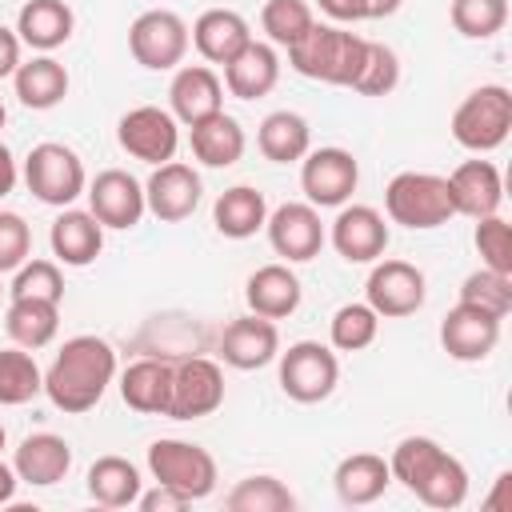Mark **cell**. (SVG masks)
<instances>
[{
	"instance_id": "obj_53",
	"label": "cell",
	"mask_w": 512,
	"mask_h": 512,
	"mask_svg": "<svg viewBox=\"0 0 512 512\" xmlns=\"http://www.w3.org/2000/svg\"><path fill=\"white\" fill-rule=\"evenodd\" d=\"M0 448H4V424H0Z\"/></svg>"
},
{
	"instance_id": "obj_9",
	"label": "cell",
	"mask_w": 512,
	"mask_h": 512,
	"mask_svg": "<svg viewBox=\"0 0 512 512\" xmlns=\"http://www.w3.org/2000/svg\"><path fill=\"white\" fill-rule=\"evenodd\" d=\"M188 24L168 12V8H148L132 20L128 28V52L140 68H152V72H168L184 60L188 52Z\"/></svg>"
},
{
	"instance_id": "obj_24",
	"label": "cell",
	"mask_w": 512,
	"mask_h": 512,
	"mask_svg": "<svg viewBox=\"0 0 512 512\" xmlns=\"http://www.w3.org/2000/svg\"><path fill=\"white\" fill-rule=\"evenodd\" d=\"M12 468L24 484L32 488H48V484H60L72 468V448L64 436L56 432H32L20 440L16 456H12Z\"/></svg>"
},
{
	"instance_id": "obj_29",
	"label": "cell",
	"mask_w": 512,
	"mask_h": 512,
	"mask_svg": "<svg viewBox=\"0 0 512 512\" xmlns=\"http://www.w3.org/2000/svg\"><path fill=\"white\" fill-rule=\"evenodd\" d=\"M264 220H268V200H264V192L252 188V184H232V188H224V192L216 196V204H212V224H216V232L228 236V240H248V236H256V232L264 228Z\"/></svg>"
},
{
	"instance_id": "obj_51",
	"label": "cell",
	"mask_w": 512,
	"mask_h": 512,
	"mask_svg": "<svg viewBox=\"0 0 512 512\" xmlns=\"http://www.w3.org/2000/svg\"><path fill=\"white\" fill-rule=\"evenodd\" d=\"M16 484H20L16 468L0 460V504H12V496H16Z\"/></svg>"
},
{
	"instance_id": "obj_39",
	"label": "cell",
	"mask_w": 512,
	"mask_h": 512,
	"mask_svg": "<svg viewBox=\"0 0 512 512\" xmlns=\"http://www.w3.org/2000/svg\"><path fill=\"white\" fill-rule=\"evenodd\" d=\"M312 24H316V16H312L308 0H268V4L260 8V28H264L268 40L280 44V48H292Z\"/></svg>"
},
{
	"instance_id": "obj_10",
	"label": "cell",
	"mask_w": 512,
	"mask_h": 512,
	"mask_svg": "<svg viewBox=\"0 0 512 512\" xmlns=\"http://www.w3.org/2000/svg\"><path fill=\"white\" fill-rule=\"evenodd\" d=\"M116 140L120 148L132 156V160H144V164H168L180 148V120L168 112V108H156V104H140V108H128L120 120H116Z\"/></svg>"
},
{
	"instance_id": "obj_23",
	"label": "cell",
	"mask_w": 512,
	"mask_h": 512,
	"mask_svg": "<svg viewBox=\"0 0 512 512\" xmlns=\"http://www.w3.org/2000/svg\"><path fill=\"white\" fill-rule=\"evenodd\" d=\"M48 244H52L56 264H68V268H88V264L100 256V248H104V224H100L92 212L64 208V212L52 220Z\"/></svg>"
},
{
	"instance_id": "obj_13",
	"label": "cell",
	"mask_w": 512,
	"mask_h": 512,
	"mask_svg": "<svg viewBox=\"0 0 512 512\" xmlns=\"http://www.w3.org/2000/svg\"><path fill=\"white\" fill-rule=\"evenodd\" d=\"M224 404V372L208 356H184L172 360V400L168 416L172 420H200L212 416Z\"/></svg>"
},
{
	"instance_id": "obj_36",
	"label": "cell",
	"mask_w": 512,
	"mask_h": 512,
	"mask_svg": "<svg viewBox=\"0 0 512 512\" xmlns=\"http://www.w3.org/2000/svg\"><path fill=\"white\" fill-rule=\"evenodd\" d=\"M44 392V372L36 368L28 348H0V408L28 404Z\"/></svg>"
},
{
	"instance_id": "obj_15",
	"label": "cell",
	"mask_w": 512,
	"mask_h": 512,
	"mask_svg": "<svg viewBox=\"0 0 512 512\" xmlns=\"http://www.w3.org/2000/svg\"><path fill=\"white\" fill-rule=\"evenodd\" d=\"M440 344L452 360L460 364H476V360H488L492 348L500 344V316L488 312V308H476V304H456L448 308V316L440 320Z\"/></svg>"
},
{
	"instance_id": "obj_3",
	"label": "cell",
	"mask_w": 512,
	"mask_h": 512,
	"mask_svg": "<svg viewBox=\"0 0 512 512\" xmlns=\"http://www.w3.org/2000/svg\"><path fill=\"white\" fill-rule=\"evenodd\" d=\"M364 48H368V40L340 24H312L288 48V64L308 80L352 88L360 76V64H364Z\"/></svg>"
},
{
	"instance_id": "obj_37",
	"label": "cell",
	"mask_w": 512,
	"mask_h": 512,
	"mask_svg": "<svg viewBox=\"0 0 512 512\" xmlns=\"http://www.w3.org/2000/svg\"><path fill=\"white\" fill-rule=\"evenodd\" d=\"M224 504H228V512H292L296 496L276 476H244L224 496Z\"/></svg>"
},
{
	"instance_id": "obj_31",
	"label": "cell",
	"mask_w": 512,
	"mask_h": 512,
	"mask_svg": "<svg viewBox=\"0 0 512 512\" xmlns=\"http://www.w3.org/2000/svg\"><path fill=\"white\" fill-rule=\"evenodd\" d=\"M76 28V16L64 0H28L16 16V36L20 44L36 48V52H52L60 44H68Z\"/></svg>"
},
{
	"instance_id": "obj_26",
	"label": "cell",
	"mask_w": 512,
	"mask_h": 512,
	"mask_svg": "<svg viewBox=\"0 0 512 512\" xmlns=\"http://www.w3.org/2000/svg\"><path fill=\"white\" fill-rule=\"evenodd\" d=\"M300 296H304L300 276H296L288 264H264V268H256V272L244 280V300H248V308H252L256 316H264V320H284V316H292V312L300 308Z\"/></svg>"
},
{
	"instance_id": "obj_2",
	"label": "cell",
	"mask_w": 512,
	"mask_h": 512,
	"mask_svg": "<svg viewBox=\"0 0 512 512\" xmlns=\"http://www.w3.org/2000/svg\"><path fill=\"white\" fill-rule=\"evenodd\" d=\"M388 472L428 508L452 512L468 500V468L448 448H440L432 436H404L392 448Z\"/></svg>"
},
{
	"instance_id": "obj_22",
	"label": "cell",
	"mask_w": 512,
	"mask_h": 512,
	"mask_svg": "<svg viewBox=\"0 0 512 512\" xmlns=\"http://www.w3.org/2000/svg\"><path fill=\"white\" fill-rule=\"evenodd\" d=\"M120 396L132 412L144 416H168V400H172V360L164 356H144L132 360L120 372Z\"/></svg>"
},
{
	"instance_id": "obj_28",
	"label": "cell",
	"mask_w": 512,
	"mask_h": 512,
	"mask_svg": "<svg viewBox=\"0 0 512 512\" xmlns=\"http://www.w3.org/2000/svg\"><path fill=\"white\" fill-rule=\"evenodd\" d=\"M188 140H192V156L204 164V168H232L240 156H244V128L236 116H228L224 108L188 124Z\"/></svg>"
},
{
	"instance_id": "obj_19",
	"label": "cell",
	"mask_w": 512,
	"mask_h": 512,
	"mask_svg": "<svg viewBox=\"0 0 512 512\" xmlns=\"http://www.w3.org/2000/svg\"><path fill=\"white\" fill-rule=\"evenodd\" d=\"M448 196L456 216H492L504 204V180L492 160H464L448 172Z\"/></svg>"
},
{
	"instance_id": "obj_6",
	"label": "cell",
	"mask_w": 512,
	"mask_h": 512,
	"mask_svg": "<svg viewBox=\"0 0 512 512\" xmlns=\"http://www.w3.org/2000/svg\"><path fill=\"white\" fill-rule=\"evenodd\" d=\"M148 472H152L156 484H168V488H176L192 500H204L216 488L212 452L192 444V440H176V436H164V440L148 444Z\"/></svg>"
},
{
	"instance_id": "obj_14",
	"label": "cell",
	"mask_w": 512,
	"mask_h": 512,
	"mask_svg": "<svg viewBox=\"0 0 512 512\" xmlns=\"http://www.w3.org/2000/svg\"><path fill=\"white\" fill-rule=\"evenodd\" d=\"M264 228H268L272 252L284 256L288 264H304V260L320 256V248H324V224H320V212L308 200L280 204L276 212H268Z\"/></svg>"
},
{
	"instance_id": "obj_48",
	"label": "cell",
	"mask_w": 512,
	"mask_h": 512,
	"mask_svg": "<svg viewBox=\"0 0 512 512\" xmlns=\"http://www.w3.org/2000/svg\"><path fill=\"white\" fill-rule=\"evenodd\" d=\"M16 68H20V36H16V28L0 24V80L12 76Z\"/></svg>"
},
{
	"instance_id": "obj_11",
	"label": "cell",
	"mask_w": 512,
	"mask_h": 512,
	"mask_svg": "<svg viewBox=\"0 0 512 512\" xmlns=\"http://www.w3.org/2000/svg\"><path fill=\"white\" fill-rule=\"evenodd\" d=\"M424 296H428V280L408 260H376L368 272V284H364V304L384 320L420 312Z\"/></svg>"
},
{
	"instance_id": "obj_46",
	"label": "cell",
	"mask_w": 512,
	"mask_h": 512,
	"mask_svg": "<svg viewBox=\"0 0 512 512\" xmlns=\"http://www.w3.org/2000/svg\"><path fill=\"white\" fill-rule=\"evenodd\" d=\"M136 504H140L144 512H184V508L192 504V496H184V492H176V488H168V484H156L152 492H140Z\"/></svg>"
},
{
	"instance_id": "obj_4",
	"label": "cell",
	"mask_w": 512,
	"mask_h": 512,
	"mask_svg": "<svg viewBox=\"0 0 512 512\" xmlns=\"http://www.w3.org/2000/svg\"><path fill=\"white\" fill-rule=\"evenodd\" d=\"M384 212L392 224H404L412 232L440 228L456 216L448 196V176L436 172H396L384 188Z\"/></svg>"
},
{
	"instance_id": "obj_40",
	"label": "cell",
	"mask_w": 512,
	"mask_h": 512,
	"mask_svg": "<svg viewBox=\"0 0 512 512\" xmlns=\"http://www.w3.org/2000/svg\"><path fill=\"white\" fill-rule=\"evenodd\" d=\"M376 332H380V316L368 304H344V308H336V316L328 324L336 352H364L376 340Z\"/></svg>"
},
{
	"instance_id": "obj_30",
	"label": "cell",
	"mask_w": 512,
	"mask_h": 512,
	"mask_svg": "<svg viewBox=\"0 0 512 512\" xmlns=\"http://www.w3.org/2000/svg\"><path fill=\"white\" fill-rule=\"evenodd\" d=\"M332 484H336V496L344 504L360 508V504H372V500H380L388 492L392 472H388V460L384 456H376V452H352V456H344L336 464Z\"/></svg>"
},
{
	"instance_id": "obj_45",
	"label": "cell",
	"mask_w": 512,
	"mask_h": 512,
	"mask_svg": "<svg viewBox=\"0 0 512 512\" xmlns=\"http://www.w3.org/2000/svg\"><path fill=\"white\" fill-rule=\"evenodd\" d=\"M32 252V228L20 212H0V272H16Z\"/></svg>"
},
{
	"instance_id": "obj_17",
	"label": "cell",
	"mask_w": 512,
	"mask_h": 512,
	"mask_svg": "<svg viewBox=\"0 0 512 512\" xmlns=\"http://www.w3.org/2000/svg\"><path fill=\"white\" fill-rule=\"evenodd\" d=\"M200 176L192 164H180V160H168V164H156L148 184H144V204L156 220L164 224H180L196 212L200 204Z\"/></svg>"
},
{
	"instance_id": "obj_32",
	"label": "cell",
	"mask_w": 512,
	"mask_h": 512,
	"mask_svg": "<svg viewBox=\"0 0 512 512\" xmlns=\"http://www.w3.org/2000/svg\"><path fill=\"white\" fill-rule=\"evenodd\" d=\"M12 84H16V96L24 108L48 112L68 96V68L52 56H32L28 64H20L12 72Z\"/></svg>"
},
{
	"instance_id": "obj_43",
	"label": "cell",
	"mask_w": 512,
	"mask_h": 512,
	"mask_svg": "<svg viewBox=\"0 0 512 512\" xmlns=\"http://www.w3.org/2000/svg\"><path fill=\"white\" fill-rule=\"evenodd\" d=\"M472 244H476V252H480V264H484V268L512 276V228H508V220H504L500 212H492V216H480V220H476Z\"/></svg>"
},
{
	"instance_id": "obj_27",
	"label": "cell",
	"mask_w": 512,
	"mask_h": 512,
	"mask_svg": "<svg viewBox=\"0 0 512 512\" xmlns=\"http://www.w3.org/2000/svg\"><path fill=\"white\" fill-rule=\"evenodd\" d=\"M188 36H192L196 52H200L208 64H228V60L252 40V28H248V20H244L240 12H232V8H208V12L196 16V24H192Z\"/></svg>"
},
{
	"instance_id": "obj_1",
	"label": "cell",
	"mask_w": 512,
	"mask_h": 512,
	"mask_svg": "<svg viewBox=\"0 0 512 512\" xmlns=\"http://www.w3.org/2000/svg\"><path fill=\"white\" fill-rule=\"evenodd\" d=\"M116 376V348L104 336H72L64 340V348L56 352V360L44 372V396L68 412L80 416L88 408H96L108 392Z\"/></svg>"
},
{
	"instance_id": "obj_8",
	"label": "cell",
	"mask_w": 512,
	"mask_h": 512,
	"mask_svg": "<svg viewBox=\"0 0 512 512\" xmlns=\"http://www.w3.org/2000/svg\"><path fill=\"white\" fill-rule=\"evenodd\" d=\"M340 384V360L320 340H296L280 352V388L296 404H320Z\"/></svg>"
},
{
	"instance_id": "obj_42",
	"label": "cell",
	"mask_w": 512,
	"mask_h": 512,
	"mask_svg": "<svg viewBox=\"0 0 512 512\" xmlns=\"http://www.w3.org/2000/svg\"><path fill=\"white\" fill-rule=\"evenodd\" d=\"M460 300H464V304H476V308H488V312H496V316L504 320L508 308H512V276L492 272V268L480 264L476 272L464 276V284H460Z\"/></svg>"
},
{
	"instance_id": "obj_47",
	"label": "cell",
	"mask_w": 512,
	"mask_h": 512,
	"mask_svg": "<svg viewBox=\"0 0 512 512\" xmlns=\"http://www.w3.org/2000/svg\"><path fill=\"white\" fill-rule=\"evenodd\" d=\"M320 12L332 20V24H356L364 20V0H316Z\"/></svg>"
},
{
	"instance_id": "obj_20",
	"label": "cell",
	"mask_w": 512,
	"mask_h": 512,
	"mask_svg": "<svg viewBox=\"0 0 512 512\" xmlns=\"http://www.w3.org/2000/svg\"><path fill=\"white\" fill-rule=\"evenodd\" d=\"M280 356V332H276V320H264V316H240L232 320L224 332H220V360L228 368H240V372H252V368H264Z\"/></svg>"
},
{
	"instance_id": "obj_34",
	"label": "cell",
	"mask_w": 512,
	"mask_h": 512,
	"mask_svg": "<svg viewBox=\"0 0 512 512\" xmlns=\"http://www.w3.org/2000/svg\"><path fill=\"white\" fill-rule=\"evenodd\" d=\"M4 328H8V336H12L20 348L36 352V348H44V344L56 340V328H60V304H52V300H36V296H12L8 312H4Z\"/></svg>"
},
{
	"instance_id": "obj_33",
	"label": "cell",
	"mask_w": 512,
	"mask_h": 512,
	"mask_svg": "<svg viewBox=\"0 0 512 512\" xmlns=\"http://www.w3.org/2000/svg\"><path fill=\"white\" fill-rule=\"evenodd\" d=\"M256 144H260L264 160H272V164H296L312 148V128H308V120L300 112L280 108V112H268L260 120Z\"/></svg>"
},
{
	"instance_id": "obj_5",
	"label": "cell",
	"mask_w": 512,
	"mask_h": 512,
	"mask_svg": "<svg viewBox=\"0 0 512 512\" xmlns=\"http://www.w3.org/2000/svg\"><path fill=\"white\" fill-rule=\"evenodd\" d=\"M512 132V92L504 84L472 88L452 112V140L468 152H492Z\"/></svg>"
},
{
	"instance_id": "obj_16",
	"label": "cell",
	"mask_w": 512,
	"mask_h": 512,
	"mask_svg": "<svg viewBox=\"0 0 512 512\" xmlns=\"http://www.w3.org/2000/svg\"><path fill=\"white\" fill-rule=\"evenodd\" d=\"M88 192V212L104 224V228H136L140 216L148 212L144 204V184L124 172V168H104L96 172V180L84 188Z\"/></svg>"
},
{
	"instance_id": "obj_41",
	"label": "cell",
	"mask_w": 512,
	"mask_h": 512,
	"mask_svg": "<svg viewBox=\"0 0 512 512\" xmlns=\"http://www.w3.org/2000/svg\"><path fill=\"white\" fill-rule=\"evenodd\" d=\"M400 84V56L380 44V40H368L364 48V64H360V76H356V92L360 96H388L392 88Z\"/></svg>"
},
{
	"instance_id": "obj_25",
	"label": "cell",
	"mask_w": 512,
	"mask_h": 512,
	"mask_svg": "<svg viewBox=\"0 0 512 512\" xmlns=\"http://www.w3.org/2000/svg\"><path fill=\"white\" fill-rule=\"evenodd\" d=\"M276 80H280V56L272 44H260V40H248L224 64V88L236 100H260L276 88Z\"/></svg>"
},
{
	"instance_id": "obj_35",
	"label": "cell",
	"mask_w": 512,
	"mask_h": 512,
	"mask_svg": "<svg viewBox=\"0 0 512 512\" xmlns=\"http://www.w3.org/2000/svg\"><path fill=\"white\" fill-rule=\"evenodd\" d=\"M140 492H144L140 468L124 456H100L88 468V496L104 508H128V504H136Z\"/></svg>"
},
{
	"instance_id": "obj_7",
	"label": "cell",
	"mask_w": 512,
	"mask_h": 512,
	"mask_svg": "<svg viewBox=\"0 0 512 512\" xmlns=\"http://www.w3.org/2000/svg\"><path fill=\"white\" fill-rule=\"evenodd\" d=\"M24 184H28V192H32L40 204L68 208L76 196H84L88 176H84L80 156H76L68 144L44 140V144H36V148L28 152V160H24Z\"/></svg>"
},
{
	"instance_id": "obj_49",
	"label": "cell",
	"mask_w": 512,
	"mask_h": 512,
	"mask_svg": "<svg viewBox=\"0 0 512 512\" xmlns=\"http://www.w3.org/2000/svg\"><path fill=\"white\" fill-rule=\"evenodd\" d=\"M16 180H20V168H16V156L8 152V144L0 140V200L16 188Z\"/></svg>"
},
{
	"instance_id": "obj_18",
	"label": "cell",
	"mask_w": 512,
	"mask_h": 512,
	"mask_svg": "<svg viewBox=\"0 0 512 512\" xmlns=\"http://www.w3.org/2000/svg\"><path fill=\"white\" fill-rule=\"evenodd\" d=\"M328 236L348 264H372L388 248V224L372 204H340Z\"/></svg>"
},
{
	"instance_id": "obj_44",
	"label": "cell",
	"mask_w": 512,
	"mask_h": 512,
	"mask_svg": "<svg viewBox=\"0 0 512 512\" xmlns=\"http://www.w3.org/2000/svg\"><path fill=\"white\" fill-rule=\"evenodd\" d=\"M12 296H36V300H52L60 304L64 300V276H60V264L56 260H24L8 284Z\"/></svg>"
},
{
	"instance_id": "obj_50",
	"label": "cell",
	"mask_w": 512,
	"mask_h": 512,
	"mask_svg": "<svg viewBox=\"0 0 512 512\" xmlns=\"http://www.w3.org/2000/svg\"><path fill=\"white\" fill-rule=\"evenodd\" d=\"M404 0H364V20H384L392 12H400Z\"/></svg>"
},
{
	"instance_id": "obj_54",
	"label": "cell",
	"mask_w": 512,
	"mask_h": 512,
	"mask_svg": "<svg viewBox=\"0 0 512 512\" xmlns=\"http://www.w3.org/2000/svg\"><path fill=\"white\" fill-rule=\"evenodd\" d=\"M0 296H4V284H0Z\"/></svg>"
},
{
	"instance_id": "obj_21",
	"label": "cell",
	"mask_w": 512,
	"mask_h": 512,
	"mask_svg": "<svg viewBox=\"0 0 512 512\" xmlns=\"http://www.w3.org/2000/svg\"><path fill=\"white\" fill-rule=\"evenodd\" d=\"M168 104H172L168 112L180 124H196L224 108V84L208 64H184L168 84Z\"/></svg>"
},
{
	"instance_id": "obj_52",
	"label": "cell",
	"mask_w": 512,
	"mask_h": 512,
	"mask_svg": "<svg viewBox=\"0 0 512 512\" xmlns=\"http://www.w3.org/2000/svg\"><path fill=\"white\" fill-rule=\"evenodd\" d=\"M4 120H8V112H4V104H0V128H4Z\"/></svg>"
},
{
	"instance_id": "obj_38",
	"label": "cell",
	"mask_w": 512,
	"mask_h": 512,
	"mask_svg": "<svg viewBox=\"0 0 512 512\" xmlns=\"http://www.w3.org/2000/svg\"><path fill=\"white\" fill-rule=\"evenodd\" d=\"M448 20L468 40H492L508 24V0H452Z\"/></svg>"
},
{
	"instance_id": "obj_12",
	"label": "cell",
	"mask_w": 512,
	"mask_h": 512,
	"mask_svg": "<svg viewBox=\"0 0 512 512\" xmlns=\"http://www.w3.org/2000/svg\"><path fill=\"white\" fill-rule=\"evenodd\" d=\"M360 184V164L348 148H308L300 164V188L312 208H340Z\"/></svg>"
}]
</instances>
